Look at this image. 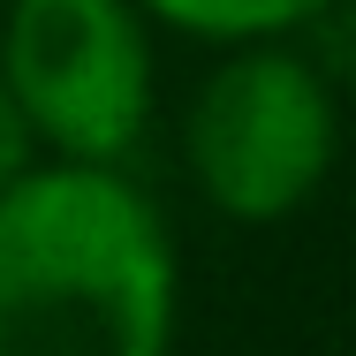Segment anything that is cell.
<instances>
[{"label": "cell", "mask_w": 356, "mask_h": 356, "mask_svg": "<svg viewBox=\"0 0 356 356\" xmlns=\"http://www.w3.org/2000/svg\"><path fill=\"white\" fill-rule=\"evenodd\" d=\"M152 8L205 38H250V31H288L303 15H318L326 0H152Z\"/></svg>", "instance_id": "4"}, {"label": "cell", "mask_w": 356, "mask_h": 356, "mask_svg": "<svg viewBox=\"0 0 356 356\" xmlns=\"http://www.w3.org/2000/svg\"><path fill=\"white\" fill-rule=\"evenodd\" d=\"M334 114L318 76L288 54H250L220 69L190 114V159L213 190V205L235 220H273L303 205L326 175Z\"/></svg>", "instance_id": "3"}, {"label": "cell", "mask_w": 356, "mask_h": 356, "mask_svg": "<svg viewBox=\"0 0 356 356\" xmlns=\"http://www.w3.org/2000/svg\"><path fill=\"white\" fill-rule=\"evenodd\" d=\"M8 99L76 159H114L144 129V38L122 0H15Z\"/></svg>", "instance_id": "2"}, {"label": "cell", "mask_w": 356, "mask_h": 356, "mask_svg": "<svg viewBox=\"0 0 356 356\" xmlns=\"http://www.w3.org/2000/svg\"><path fill=\"white\" fill-rule=\"evenodd\" d=\"M23 144H31V122L15 114V99H8V83H0V190L23 175Z\"/></svg>", "instance_id": "5"}, {"label": "cell", "mask_w": 356, "mask_h": 356, "mask_svg": "<svg viewBox=\"0 0 356 356\" xmlns=\"http://www.w3.org/2000/svg\"><path fill=\"white\" fill-rule=\"evenodd\" d=\"M167 243L137 190L61 167L0 190V356H159Z\"/></svg>", "instance_id": "1"}]
</instances>
